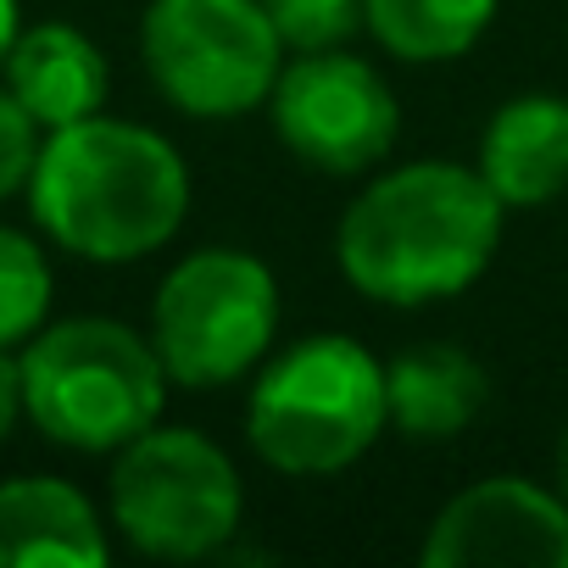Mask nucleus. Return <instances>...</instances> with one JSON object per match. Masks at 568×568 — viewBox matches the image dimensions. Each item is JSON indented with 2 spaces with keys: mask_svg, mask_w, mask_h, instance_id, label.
<instances>
[{
  "mask_svg": "<svg viewBox=\"0 0 568 568\" xmlns=\"http://www.w3.org/2000/svg\"><path fill=\"white\" fill-rule=\"evenodd\" d=\"M18 106L51 134L79 118H95L112 95V68L101 45L73 23H34L18 34L7 68H0Z\"/></svg>",
  "mask_w": 568,
  "mask_h": 568,
  "instance_id": "obj_11",
  "label": "nucleus"
},
{
  "mask_svg": "<svg viewBox=\"0 0 568 568\" xmlns=\"http://www.w3.org/2000/svg\"><path fill=\"white\" fill-rule=\"evenodd\" d=\"M507 206L463 162H407L363 184L335 229L341 278L379 307H435L485 278Z\"/></svg>",
  "mask_w": 568,
  "mask_h": 568,
  "instance_id": "obj_1",
  "label": "nucleus"
},
{
  "mask_svg": "<svg viewBox=\"0 0 568 568\" xmlns=\"http://www.w3.org/2000/svg\"><path fill=\"white\" fill-rule=\"evenodd\" d=\"M262 12L284 45V57H313V51H341L357 34H368L363 23V0H262Z\"/></svg>",
  "mask_w": 568,
  "mask_h": 568,
  "instance_id": "obj_16",
  "label": "nucleus"
},
{
  "mask_svg": "<svg viewBox=\"0 0 568 568\" xmlns=\"http://www.w3.org/2000/svg\"><path fill=\"white\" fill-rule=\"evenodd\" d=\"M267 118L284 151L329 179L374 173L402 134L396 90L374 62L352 57V45L284 57L267 95Z\"/></svg>",
  "mask_w": 568,
  "mask_h": 568,
  "instance_id": "obj_8",
  "label": "nucleus"
},
{
  "mask_svg": "<svg viewBox=\"0 0 568 568\" xmlns=\"http://www.w3.org/2000/svg\"><path fill=\"white\" fill-rule=\"evenodd\" d=\"M385 402L402 440L440 446V440H457L485 413L490 374L463 346H446V341L413 346L396 363H385Z\"/></svg>",
  "mask_w": 568,
  "mask_h": 568,
  "instance_id": "obj_13",
  "label": "nucleus"
},
{
  "mask_svg": "<svg viewBox=\"0 0 568 568\" xmlns=\"http://www.w3.org/2000/svg\"><path fill=\"white\" fill-rule=\"evenodd\" d=\"M23 418V368L12 352H0V440H7Z\"/></svg>",
  "mask_w": 568,
  "mask_h": 568,
  "instance_id": "obj_18",
  "label": "nucleus"
},
{
  "mask_svg": "<svg viewBox=\"0 0 568 568\" xmlns=\"http://www.w3.org/2000/svg\"><path fill=\"white\" fill-rule=\"evenodd\" d=\"M112 529L156 562H201L217 557L245 513L240 468L217 440L184 424H151L129 440L106 479Z\"/></svg>",
  "mask_w": 568,
  "mask_h": 568,
  "instance_id": "obj_6",
  "label": "nucleus"
},
{
  "mask_svg": "<svg viewBox=\"0 0 568 568\" xmlns=\"http://www.w3.org/2000/svg\"><path fill=\"white\" fill-rule=\"evenodd\" d=\"M18 34H23V7H18V0H0V68H7Z\"/></svg>",
  "mask_w": 568,
  "mask_h": 568,
  "instance_id": "obj_19",
  "label": "nucleus"
},
{
  "mask_svg": "<svg viewBox=\"0 0 568 568\" xmlns=\"http://www.w3.org/2000/svg\"><path fill=\"white\" fill-rule=\"evenodd\" d=\"M51 296H57V278L45 251L29 234L0 223V352H18L45 329Z\"/></svg>",
  "mask_w": 568,
  "mask_h": 568,
  "instance_id": "obj_15",
  "label": "nucleus"
},
{
  "mask_svg": "<svg viewBox=\"0 0 568 568\" xmlns=\"http://www.w3.org/2000/svg\"><path fill=\"white\" fill-rule=\"evenodd\" d=\"M40 140H45V129L18 106L12 90H0V201L18 195V190H29V173H34Z\"/></svg>",
  "mask_w": 568,
  "mask_h": 568,
  "instance_id": "obj_17",
  "label": "nucleus"
},
{
  "mask_svg": "<svg viewBox=\"0 0 568 568\" xmlns=\"http://www.w3.org/2000/svg\"><path fill=\"white\" fill-rule=\"evenodd\" d=\"M501 0H363V23L396 62L429 68L468 57L496 23Z\"/></svg>",
  "mask_w": 568,
  "mask_h": 568,
  "instance_id": "obj_14",
  "label": "nucleus"
},
{
  "mask_svg": "<svg viewBox=\"0 0 568 568\" xmlns=\"http://www.w3.org/2000/svg\"><path fill=\"white\" fill-rule=\"evenodd\" d=\"M424 568H568V496L518 474L463 485L424 529Z\"/></svg>",
  "mask_w": 568,
  "mask_h": 568,
  "instance_id": "obj_9",
  "label": "nucleus"
},
{
  "mask_svg": "<svg viewBox=\"0 0 568 568\" xmlns=\"http://www.w3.org/2000/svg\"><path fill=\"white\" fill-rule=\"evenodd\" d=\"M390 424L385 363L352 335H307L262 357L245 390V446L291 479L346 474Z\"/></svg>",
  "mask_w": 568,
  "mask_h": 568,
  "instance_id": "obj_3",
  "label": "nucleus"
},
{
  "mask_svg": "<svg viewBox=\"0 0 568 568\" xmlns=\"http://www.w3.org/2000/svg\"><path fill=\"white\" fill-rule=\"evenodd\" d=\"M106 557H112L106 524L79 485L51 474L0 485V568H29V562L101 568Z\"/></svg>",
  "mask_w": 568,
  "mask_h": 568,
  "instance_id": "obj_12",
  "label": "nucleus"
},
{
  "mask_svg": "<svg viewBox=\"0 0 568 568\" xmlns=\"http://www.w3.org/2000/svg\"><path fill=\"white\" fill-rule=\"evenodd\" d=\"M474 168L501 195L507 212H529L568 195V101L562 95L501 101L479 134Z\"/></svg>",
  "mask_w": 568,
  "mask_h": 568,
  "instance_id": "obj_10",
  "label": "nucleus"
},
{
  "mask_svg": "<svg viewBox=\"0 0 568 568\" xmlns=\"http://www.w3.org/2000/svg\"><path fill=\"white\" fill-rule=\"evenodd\" d=\"M140 62L173 112L229 123L267 106L284 45L262 0H151L140 18Z\"/></svg>",
  "mask_w": 568,
  "mask_h": 568,
  "instance_id": "obj_7",
  "label": "nucleus"
},
{
  "mask_svg": "<svg viewBox=\"0 0 568 568\" xmlns=\"http://www.w3.org/2000/svg\"><path fill=\"white\" fill-rule=\"evenodd\" d=\"M23 418L68 452H123L168 407V368L151 335L118 318H62L45 324L18 352Z\"/></svg>",
  "mask_w": 568,
  "mask_h": 568,
  "instance_id": "obj_4",
  "label": "nucleus"
},
{
  "mask_svg": "<svg viewBox=\"0 0 568 568\" xmlns=\"http://www.w3.org/2000/svg\"><path fill=\"white\" fill-rule=\"evenodd\" d=\"M151 346L179 390H223L262 368L278 335V278L240 245H206L168 267L151 302Z\"/></svg>",
  "mask_w": 568,
  "mask_h": 568,
  "instance_id": "obj_5",
  "label": "nucleus"
},
{
  "mask_svg": "<svg viewBox=\"0 0 568 568\" xmlns=\"http://www.w3.org/2000/svg\"><path fill=\"white\" fill-rule=\"evenodd\" d=\"M29 212L68 256L123 267L162 251L184 229L190 168L168 134L95 112L40 140Z\"/></svg>",
  "mask_w": 568,
  "mask_h": 568,
  "instance_id": "obj_2",
  "label": "nucleus"
},
{
  "mask_svg": "<svg viewBox=\"0 0 568 568\" xmlns=\"http://www.w3.org/2000/svg\"><path fill=\"white\" fill-rule=\"evenodd\" d=\"M551 474H557V490L568 496V424L557 429V452H551Z\"/></svg>",
  "mask_w": 568,
  "mask_h": 568,
  "instance_id": "obj_20",
  "label": "nucleus"
}]
</instances>
